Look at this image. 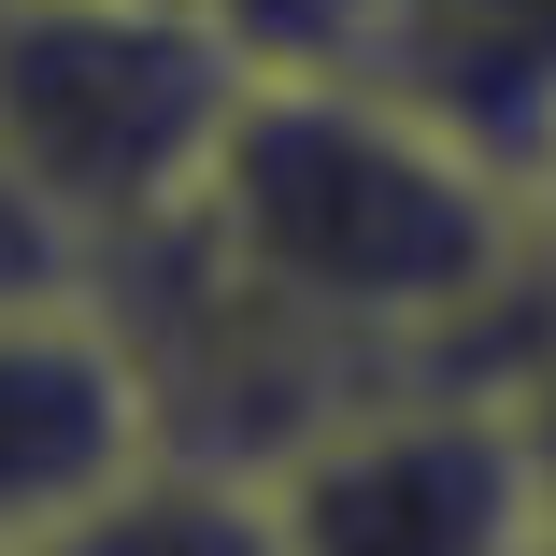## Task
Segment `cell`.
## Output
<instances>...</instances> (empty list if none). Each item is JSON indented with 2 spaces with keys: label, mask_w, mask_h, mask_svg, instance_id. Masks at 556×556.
Instances as JSON below:
<instances>
[{
  "label": "cell",
  "mask_w": 556,
  "mask_h": 556,
  "mask_svg": "<svg viewBox=\"0 0 556 556\" xmlns=\"http://www.w3.org/2000/svg\"><path fill=\"white\" fill-rule=\"evenodd\" d=\"M186 229L314 343H343L371 386L528 371L556 314L528 257V186H500L471 143H442L414 100H386L343 58H257Z\"/></svg>",
  "instance_id": "obj_1"
},
{
  "label": "cell",
  "mask_w": 556,
  "mask_h": 556,
  "mask_svg": "<svg viewBox=\"0 0 556 556\" xmlns=\"http://www.w3.org/2000/svg\"><path fill=\"white\" fill-rule=\"evenodd\" d=\"M243 86L257 43L229 0H0V172L43 200L72 271L200 200Z\"/></svg>",
  "instance_id": "obj_2"
},
{
  "label": "cell",
  "mask_w": 556,
  "mask_h": 556,
  "mask_svg": "<svg viewBox=\"0 0 556 556\" xmlns=\"http://www.w3.org/2000/svg\"><path fill=\"white\" fill-rule=\"evenodd\" d=\"M286 556H556L514 371H400L271 457Z\"/></svg>",
  "instance_id": "obj_3"
},
{
  "label": "cell",
  "mask_w": 556,
  "mask_h": 556,
  "mask_svg": "<svg viewBox=\"0 0 556 556\" xmlns=\"http://www.w3.org/2000/svg\"><path fill=\"white\" fill-rule=\"evenodd\" d=\"M157 442L143 371L115 343V314L86 286L0 300V556H29L72 500H100L129 457Z\"/></svg>",
  "instance_id": "obj_4"
},
{
  "label": "cell",
  "mask_w": 556,
  "mask_h": 556,
  "mask_svg": "<svg viewBox=\"0 0 556 556\" xmlns=\"http://www.w3.org/2000/svg\"><path fill=\"white\" fill-rule=\"evenodd\" d=\"M343 72L414 100V115L442 143H471L500 186L556 172V0H371Z\"/></svg>",
  "instance_id": "obj_5"
},
{
  "label": "cell",
  "mask_w": 556,
  "mask_h": 556,
  "mask_svg": "<svg viewBox=\"0 0 556 556\" xmlns=\"http://www.w3.org/2000/svg\"><path fill=\"white\" fill-rule=\"evenodd\" d=\"M29 556H286V514H271V471L143 442V457L100 485V500H72Z\"/></svg>",
  "instance_id": "obj_6"
},
{
  "label": "cell",
  "mask_w": 556,
  "mask_h": 556,
  "mask_svg": "<svg viewBox=\"0 0 556 556\" xmlns=\"http://www.w3.org/2000/svg\"><path fill=\"white\" fill-rule=\"evenodd\" d=\"M229 15H243V43H257V58H343L371 0H229Z\"/></svg>",
  "instance_id": "obj_7"
},
{
  "label": "cell",
  "mask_w": 556,
  "mask_h": 556,
  "mask_svg": "<svg viewBox=\"0 0 556 556\" xmlns=\"http://www.w3.org/2000/svg\"><path fill=\"white\" fill-rule=\"evenodd\" d=\"M43 286H86V271H72V243L43 229V200L0 172V300H43Z\"/></svg>",
  "instance_id": "obj_8"
},
{
  "label": "cell",
  "mask_w": 556,
  "mask_h": 556,
  "mask_svg": "<svg viewBox=\"0 0 556 556\" xmlns=\"http://www.w3.org/2000/svg\"><path fill=\"white\" fill-rule=\"evenodd\" d=\"M514 400H528V442H542V485H556V314H542V343H528Z\"/></svg>",
  "instance_id": "obj_9"
},
{
  "label": "cell",
  "mask_w": 556,
  "mask_h": 556,
  "mask_svg": "<svg viewBox=\"0 0 556 556\" xmlns=\"http://www.w3.org/2000/svg\"><path fill=\"white\" fill-rule=\"evenodd\" d=\"M528 257H542V286H556V172L528 186Z\"/></svg>",
  "instance_id": "obj_10"
}]
</instances>
